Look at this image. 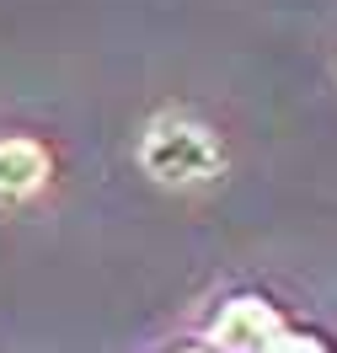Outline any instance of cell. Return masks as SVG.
<instances>
[{
	"label": "cell",
	"mask_w": 337,
	"mask_h": 353,
	"mask_svg": "<svg viewBox=\"0 0 337 353\" xmlns=\"http://www.w3.org/2000/svg\"><path fill=\"white\" fill-rule=\"evenodd\" d=\"M139 161H145V172L156 176V182H166V188L214 182L220 166H225L214 129H203L198 118H177V112H166V118H156V123L145 129Z\"/></svg>",
	"instance_id": "6da1fadb"
},
{
	"label": "cell",
	"mask_w": 337,
	"mask_h": 353,
	"mask_svg": "<svg viewBox=\"0 0 337 353\" xmlns=\"http://www.w3.org/2000/svg\"><path fill=\"white\" fill-rule=\"evenodd\" d=\"M48 176V155L32 139H0V203L27 199Z\"/></svg>",
	"instance_id": "7a4b0ae2"
}]
</instances>
